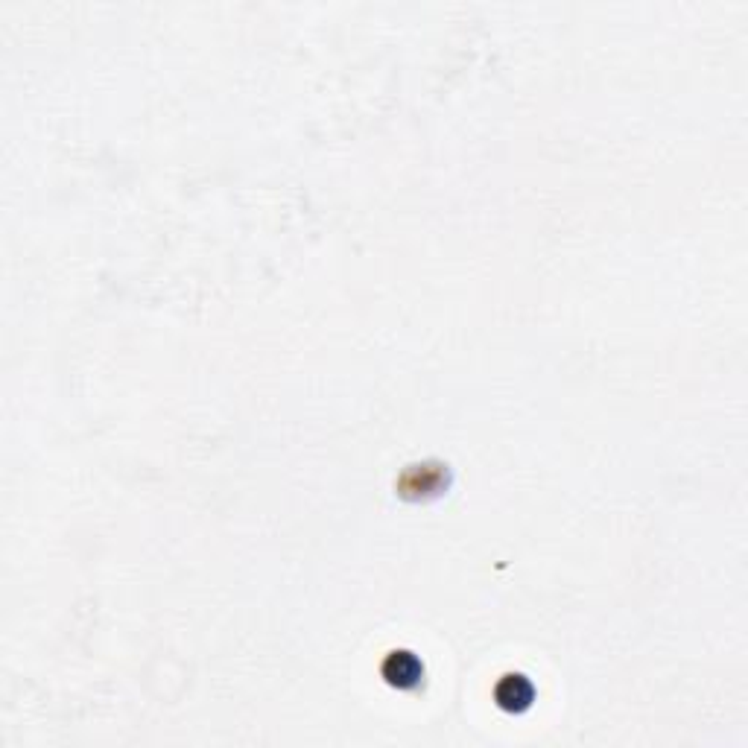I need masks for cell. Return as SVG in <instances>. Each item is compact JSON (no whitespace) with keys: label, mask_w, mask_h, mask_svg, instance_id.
I'll list each match as a JSON object with an SVG mask.
<instances>
[{"label":"cell","mask_w":748,"mask_h":748,"mask_svg":"<svg viewBox=\"0 0 748 748\" xmlns=\"http://www.w3.org/2000/svg\"><path fill=\"white\" fill-rule=\"evenodd\" d=\"M442 486H448V465H442V462L412 465L410 471L398 480L401 497H427V494H439Z\"/></svg>","instance_id":"cell-1"},{"label":"cell","mask_w":748,"mask_h":748,"mask_svg":"<svg viewBox=\"0 0 748 748\" xmlns=\"http://www.w3.org/2000/svg\"><path fill=\"white\" fill-rule=\"evenodd\" d=\"M383 675L389 684L401 690H415L418 684H424V664L412 652H389L383 664Z\"/></svg>","instance_id":"cell-2"},{"label":"cell","mask_w":748,"mask_h":748,"mask_svg":"<svg viewBox=\"0 0 748 748\" xmlns=\"http://www.w3.org/2000/svg\"><path fill=\"white\" fill-rule=\"evenodd\" d=\"M494 699H497L500 708H506V711L512 713H521L532 705L535 687H532V681H529L526 675H503L500 684H497V690H494Z\"/></svg>","instance_id":"cell-3"}]
</instances>
